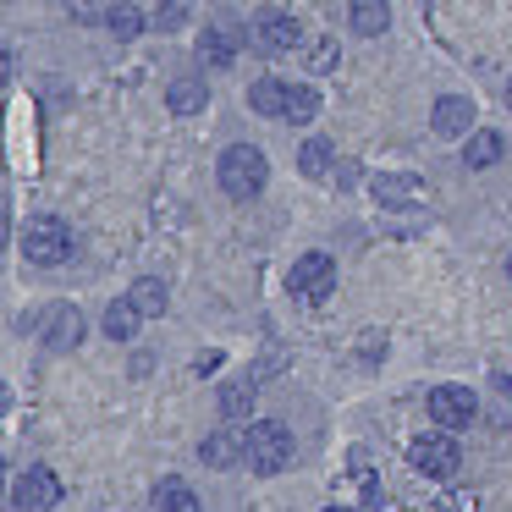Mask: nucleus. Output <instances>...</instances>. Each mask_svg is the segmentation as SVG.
I'll list each match as a JSON object with an SVG mask.
<instances>
[{
    "instance_id": "nucleus-1",
    "label": "nucleus",
    "mask_w": 512,
    "mask_h": 512,
    "mask_svg": "<svg viewBox=\"0 0 512 512\" xmlns=\"http://www.w3.org/2000/svg\"><path fill=\"white\" fill-rule=\"evenodd\" d=\"M265 182H270V160H265V149H254V144H232L221 155V188L232 193V199H259L265 193Z\"/></svg>"
},
{
    "instance_id": "nucleus-2",
    "label": "nucleus",
    "mask_w": 512,
    "mask_h": 512,
    "mask_svg": "<svg viewBox=\"0 0 512 512\" xmlns=\"http://www.w3.org/2000/svg\"><path fill=\"white\" fill-rule=\"evenodd\" d=\"M292 463V430L276 419L265 424H248V468L254 474H281Z\"/></svg>"
},
{
    "instance_id": "nucleus-3",
    "label": "nucleus",
    "mask_w": 512,
    "mask_h": 512,
    "mask_svg": "<svg viewBox=\"0 0 512 512\" xmlns=\"http://www.w3.org/2000/svg\"><path fill=\"white\" fill-rule=\"evenodd\" d=\"M23 254H28V265H61V259L72 254L67 221H56V215H34V221L23 226Z\"/></svg>"
},
{
    "instance_id": "nucleus-4",
    "label": "nucleus",
    "mask_w": 512,
    "mask_h": 512,
    "mask_svg": "<svg viewBox=\"0 0 512 512\" xmlns=\"http://www.w3.org/2000/svg\"><path fill=\"white\" fill-rule=\"evenodd\" d=\"M408 457H413V468H419L424 479H452L457 468H463V452H457L452 430H441V435H419V441L408 446Z\"/></svg>"
},
{
    "instance_id": "nucleus-5",
    "label": "nucleus",
    "mask_w": 512,
    "mask_h": 512,
    "mask_svg": "<svg viewBox=\"0 0 512 512\" xmlns=\"http://www.w3.org/2000/svg\"><path fill=\"white\" fill-rule=\"evenodd\" d=\"M287 287L298 292L303 303H325L336 292V259L331 254H303L298 265L287 270Z\"/></svg>"
},
{
    "instance_id": "nucleus-6",
    "label": "nucleus",
    "mask_w": 512,
    "mask_h": 512,
    "mask_svg": "<svg viewBox=\"0 0 512 512\" xmlns=\"http://www.w3.org/2000/svg\"><path fill=\"white\" fill-rule=\"evenodd\" d=\"M248 39H254L259 50H270V56H287V50L303 45V23L292 12H276V6H265V12L254 17V28H248Z\"/></svg>"
},
{
    "instance_id": "nucleus-7",
    "label": "nucleus",
    "mask_w": 512,
    "mask_h": 512,
    "mask_svg": "<svg viewBox=\"0 0 512 512\" xmlns=\"http://www.w3.org/2000/svg\"><path fill=\"white\" fill-rule=\"evenodd\" d=\"M430 419L441 424V430H468V424L479 419V402L468 386H435L430 391Z\"/></svg>"
},
{
    "instance_id": "nucleus-8",
    "label": "nucleus",
    "mask_w": 512,
    "mask_h": 512,
    "mask_svg": "<svg viewBox=\"0 0 512 512\" xmlns=\"http://www.w3.org/2000/svg\"><path fill=\"white\" fill-rule=\"evenodd\" d=\"M61 501V479L50 468H23L12 485V507L17 512H50Z\"/></svg>"
},
{
    "instance_id": "nucleus-9",
    "label": "nucleus",
    "mask_w": 512,
    "mask_h": 512,
    "mask_svg": "<svg viewBox=\"0 0 512 512\" xmlns=\"http://www.w3.org/2000/svg\"><path fill=\"white\" fill-rule=\"evenodd\" d=\"M39 336H45L50 353H72V347L83 342V314L67 309V303H56V309H45V320H39Z\"/></svg>"
},
{
    "instance_id": "nucleus-10",
    "label": "nucleus",
    "mask_w": 512,
    "mask_h": 512,
    "mask_svg": "<svg viewBox=\"0 0 512 512\" xmlns=\"http://www.w3.org/2000/svg\"><path fill=\"white\" fill-rule=\"evenodd\" d=\"M369 193H375V204H386V210H419L424 204L419 177H397V171H380V177L369 182Z\"/></svg>"
},
{
    "instance_id": "nucleus-11",
    "label": "nucleus",
    "mask_w": 512,
    "mask_h": 512,
    "mask_svg": "<svg viewBox=\"0 0 512 512\" xmlns=\"http://www.w3.org/2000/svg\"><path fill=\"white\" fill-rule=\"evenodd\" d=\"M430 127L441 138H468V133H474V100H463V94H441V100H435Z\"/></svg>"
},
{
    "instance_id": "nucleus-12",
    "label": "nucleus",
    "mask_w": 512,
    "mask_h": 512,
    "mask_svg": "<svg viewBox=\"0 0 512 512\" xmlns=\"http://www.w3.org/2000/svg\"><path fill=\"white\" fill-rule=\"evenodd\" d=\"M199 457L210 468H237V463H248V435H237V430H210L199 441Z\"/></svg>"
},
{
    "instance_id": "nucleus-13",
    "label": "nucleus",
    "mask_w": 512,
    "mask_h": 512,
    "mask_svg": "<svg viewBox=\"0 0 512 512\" xmlns=\"http://www.w3.org/2000/svg\"><path fill=\"white\" fill-rule=\"evenodd\" d=\"M501 155H507V138L501 133H490V127H474V133H468V144H463L468 171H490Z\"/></svg>"
},
{
    "instance_id": "nucleus-14",
    "label": "nucleus",
    "mask_w": 512,
    "mask_h": 512,
    "mask_svg": "<svg viewBox=\"0 0 512 512\" xmlns=\"http://www.w3.org/2000/svg\"><path fill=\"white\" fill-rule=\"evenodd\" d=\"M347 23H353V34L380 39L391 28V0H353V6H347Z\"/></svg>"
},
{
    "instance_id": "nucleus-15",
    "label": "nucleus",
    "mask_w": 512,
    "mask_h": 512,
    "mask_svg": "<svg viewBox=\"0 0 512 512\" xmlns=\"http://www.w3.org/2000/svg\"><path fill=\"white\" fill-rule=\"evenodd\" d=\"M199 61H204V67H215V72L232 67V61H237V34H232V28H204V34H199Z\"/></svg>"
},
{
    "instance_id": "nucleus-16",
    "label": "nucleus",
    "mask_w": 512,
    "mask_h": 512,
    "mask_svg": "<svg viewBox=\"0 0 512 512\" xmlns=\"http://www.w3.org/2000/svg\"><path fill=\"white\" fill-rule=\"evenodd\" d=\"M166 105H171V116H199L210 105V89H204V78H177L166 89Z\"/></svg>"
},
{
    "instance_id": "nucleus-17",
    "label": "nucleus",
    "mask_w": 512,
    "mask_h": 512,
    "mask_svg": "<svg viewBox=\"0 0 512 512\" xmlns=\"http://www.w3.org/2000/svg\"><path fill=\"white\" fill-rule=\"evenodd\" d=\"M287 89L292 83H281V78H259L254 89H248V105H254L259 116H276L281 122V116H287Z\"/></svg>"
},
{
    "instance_id": "nucleus-18",
    "label": "nucleus",
    "mask_w": 512,
    "mask_h": 512,
    "mask_svg": "<svg viewBox=\"0 0 512 512\" xmlns=\"http://www.w3.org/2000/svg\"><path fill=\"white\" fill-rule=\"evenodd\" d=\"M138 320H144V309H138L133 298H116L111 309H105V336H111V342H133Z\"/></svg>"
},
{
    "instance_id": "nucleus-19",
    "label": "nucleus",
    "mask_w": 512,
    "mask_h": 512,
    "mask_svg": "<svg viewBox=\"0 0 512 512\" xmlns=\"http://www.w3.org/2000/svg\"><path fill=\"white\" fill-rule=\"evenodd\" d=\"M298 171L303 177H331L336 171V144L331 138H309V144L298 149Z\"/></svg>"
},
{
    "instance_id": "nucleus-20",
    "label": "nucleus",
    "mask_w": 512,
    "mask_h": 512,
    "mask_svg": "<svg viewBox=\"0 0 512 512\" xmlns=\"http://www.w3.org/2000/svg\"><path fill=\"white\" fill-rule=\"evenodd\" d=\"M215 402H221L226 419H248V413H254V402H259V386H254V380H226Z\"/></svg>"
},
{
    "instance_id": "nucleus-21",
    "label": "nucleus",
    "mask_w": 512,
    "mask_h": 512,
    "mask_svg": "<svg viewBox=\"0 0 512 512\" xmlns=\"http://www.w3.org/2000/svg\"><path fill=\"white\" fill-rule=\"evenodd\" d=\"M105 28H111L116 39H138L149 28V17L138 12L133 0H111V12H105Z\"/></svg>"
},
{
    "instance_id": "nucleus-22",
    "label": "nucleus",
    "mask_w": 512,
    "mask_h": 512,
    "mask_svg": "<svg viewBox=\"0 0 512 512\" xmlns=\"http://www.w3.org/2000/svg\"><path fill=\"white\" fill-rule=\"evenodd\" d=\"M127 298L144 309V320H160V314L171 309V292H166V281H155V276H144V281H133V292Z\"/></svg>"
},
{
    "instance_id": "nucleus-23",
    "label": "nucleus",
    "mask_w": 512,
    "mask_h": 512,
    "mask_svg": "<svg viewBox=\"0 0 512 512\" xmlns=\"http://www.w3.org/2000/svg\"><path fill=\"white\" fill-rule=\"evenodd\" d=\"M155 507L160 512H204L199 496H193V485H182V479H160V485H155Z\"/></svg>"
},
{
    "instance_id": "nucleus-24",
    "label": "nucleus",
    "mask_w": 512,
    "mask_h": 512,
    "mask_svg": "<svg viewBox=\"0 0 512 512\" xmlns=\"http://www.w3.org/2000/svg\"><path fill=\"white\" fill-rule=\"evenodd\" d=\"M314 116H320V94H314L309 83H292V89H287V116H281V122H292V127H309Z\"/></svg>"
},
{
    "instance_id": "nucleus-25",
    "label": "nucleus",
    "mask_w": 512,
    "mask_h": 512,
    "mask_svg": "<svg viewBox=\"0 0 512 512\" xmlns=\"http://www.w3.org/2000/svg\"><path fill=\"white\" fill-rule=\"evenodd\" d=\"M149 23H155L160 34H177V28L188 23V0H166V6H160V12L149 17Z\"/></svg>"
},
{
    "instance_id": "nucleus-26",
    "label": "nucleus",
    "mask_w": 512,
    "mask_h": 512,
    "mask_svg": "<svg viewBox=\"0 0 512 512\" xmlns=\"http://www.w3.org/2000/svg\"><path fill=\"white\" fill-rule=\"evenodd\" d=\"M336 61H342L336 39H314V45H309V72H336Z\"/></svg>"
},
{
    "instance_id": "nucleus-27",
    "label": "nucleus",
    "mask_w": 512,
    "mask_h": 512,
    "mask_svg": "<svg viewBox=\"0 0 512 512\" xmlns=\"http://www.w3.org/2000/svg\"><path fill=\"white\" fill-rule=\"evenodd\" d=\"M67 12L78 17V23H105V12H111V6H105V0H67Z\"/></svg>"
},
{
    "instance_id": "nucleus-28",
    "label": "nucleus",
    "mask_w": 512,
    "mask_h": 512,
    "mask_svg": "<svg viewBox=\"0 0 512 512\" xmlns=\"http://www.w3.org/2000/svg\"><path fill=\"white\" fill-rule=\"evenodd\" d=\"M496 386H501V397H512V375H496Z\"/></svg>"
},
{
    "instance_id": "nucleus-29",
    "label": "nucleus",
    "mask_w": 512,
    "mask_h": 512,
    "mask_svg": "<svg viewBox=\"0 0 512 512\" xmlns=\"http://www.w3.org/2000/svg\"><path fill=\"white\" fill-rule=\"evenodd\" d=\"M507 105H512V83H507Z\"/></svg>"
},
{
    "instance_id": "nucleus-30",
    "label": "nucleus",
    "mask_w": 512,
    "mask_h": 512,
    "mask_svg": "<svg viewBox=\"0 0 512 512\" xmlns=\"http://www.w3.org/2000/svg\"><path fill=\"white\" fill-rule=\"evenodd\" d=\"M331 512H347V507H331Z\"/></svg>"
},
{
    "instance_id": "nucleus-31",
    "label": "nucleus",
    "mask_w": 512,
    "mask_h": 512,
    "mask_svg": "<svg viewBox=\"0 0 512 512\" xmlns=\"http://www.w3.org/2000/svg\"><path fill=\"white\" fill-rule=\"evenodd\" d=\"M507 270H512V259H507Z\"/></svg>"
}]
</instances>
